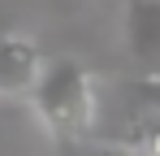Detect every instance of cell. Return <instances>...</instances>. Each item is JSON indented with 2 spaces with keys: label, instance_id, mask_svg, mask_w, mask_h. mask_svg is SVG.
Segmentation results:
<instances>
[{
  "label": "cell",
  "instance_id": "7a4b0ae2",
  "mask_svg": "<svg viewBox=\"0 0 160 156\" xmlns=\"http://www.w3.org/2000/svg\"><path fill=\"white\" fill-rule=\"evenodd\" d=\"M43 56L26 35H0V100H22L35 91V82L43 74Z\"/></svg>",
  "mask_w": 160,
  "mask_h": 156
},
{
  "label": "cell",
  "instance_id": "6da1fadb",
  "mask_svg": "<svg viewBox=\"0 0 160 156\" xmlns=\"http://www.w3.org/2000/svg\"><path fill=\"white\" fill-rule=\"evenodd\" d=\"M30 108L56 143L91 139V130H95V78H91V70L74 56L48 61L35 91H30Z\"/></svg>",
  "mask_w": 160,
  "mask_h": 156
},
{
  "label": "cell",
  "instance_id": "3957f363",
  "mask_svg": "<svg viewBox=\"0 0 160 156\" xmlns=\"http://www.w3.org/2000/svg\"><path fill=\"white\" fill-rule=\"evenodd\" d=\"M126 48L143 78H160V0H126Z\"/></svg>",
  "mask_w": 160,
  "mask_h": 156
},
{
  "label": "cell",
  "instance_id": "277c9868",
  "mask_svg": "<svg viewBox=\"0 0 160 156\" xmlns=\"http://www.w3.org/2000/svg\"><path fill=\"white\" fill-rule=\"evenodd\" d=\"M138 143L147 148V156H160V122H156V126H152V130H147V134H143Z\"/></svg>",
  "mask_w": 160,
  "mask_h": 156
}]
</instances>
